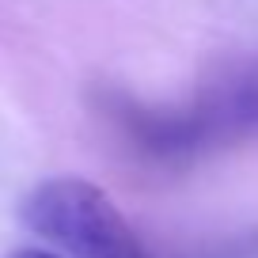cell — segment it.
<instances>
[{"label": "cell", "mask_w": 258, "mask_h": 258, "mask_svg": "<svg viewBox=\"0 0 258 258\" xmlns=\"http://www.w3.org/2000/svg\"><path fill=\"white\" fill-rule=\"evenodd\" d=\"M114 118L133 148L156 163H190L258 141V53L224 64L190 103L141 106L121 99Z\"/></svg>", "instance_id": "1"}, {"label": "cell", "mask_w": 258, "mask_h": 258, "mask_svg": "<svg viewBox=\"0 0 258 258\" xmlns=\"http://www.w3.org/2000/svg\"><path fill=\"white\" fill-rule=\"evenodd\" d=\"M19 220L73 258H152L110 194L76 175L38 182L19 205Z\"/></svg>", "instance_id": "2"}, {"label": "cell", "mask_w": 258, "mask_h": 258, "mask_svg": "<svg viewBox=\"0 0 258 258\" xmlns=\"http://www.w3.org/2000/svg\"><path fill=\"white\" fill-rule=\"evenodd\" d=\"M194 258H258V235H243V239H228L224 247L198 250Z\"/></svg>", "instance_id": "3"}, {"label": "cell", "mask_w": 258, "mask_h": 258, "mask_svg": "<svg viewBox=\"0 0 258 258\" xmlns=\"http://www.w3.org/2000/svg\"><path fill=\"white\" fill-rule=\"evenodd\" d=\"M12 258H61V254H53V250H38V247H23V250H16Z\"/></svg>", "instance_id": "4"}]
</instances>
